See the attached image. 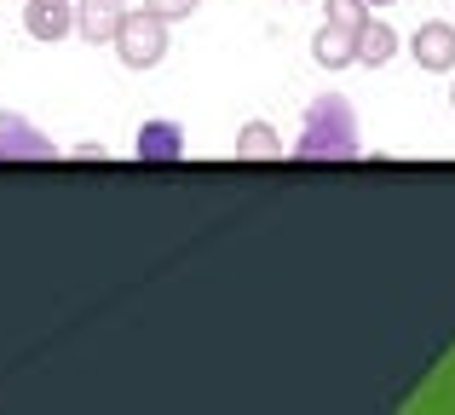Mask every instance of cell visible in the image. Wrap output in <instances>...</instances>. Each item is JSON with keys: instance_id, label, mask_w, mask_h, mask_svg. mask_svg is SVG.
<instances>
[{"instance_id": "13", "label": "cell", "mask_w": 455, "mask_h": 415, "mask_svg": "<svg viewBox=\"0 0 455 415\" xmlns=\"http://www.w3.org/2000/svg\"><path fill=\"white\" fill-rule=\"evenodd\" d=\"M76 156H81V162H104V156H110V150H104L99 139H81V145H76Z\"/></svg>"}, {"instance_id": "6", "label": "cell", "mask_w": 455, "mask_h": 415, "mask_svg": "<svg viewBox=\"0 0 455 415\" xmlns=\"http://www.w3.org/2000/svg\"><path fill=\"white\" fill-rule=\"evenodd\" d=\"M410 52H415V64H421V69L444 76V69H455V29H450L444 18L421 23V29H415V41H410Z\"/></svg>"}, {"instance_id": "1", "label": "cell", "mask_w": 455, "mask_h": 415, "mask_svg": "<svg viewBox=\"0 0 455 415\" xmlns=\"http://www.w3.org/2000/svg\"><path fill=\"white\" fill-rule=\"evenodd\" d=\"M300 162H352L357 156V110L340 92H323L306 104V127L294 139Z\"/></svg>"}, {"instance_id": "8", "label": "cell", "mask_w": 455, "mask_h": 415, "mask_svg": "<svg viewBox=\"0 0 455 415\" xmlns=\"http://www.w3.org/2000/svg\"><path fill=\"white\" fill-rule=\"evenodd\" d=\"M311 58H317L323 69H346V64H357V29L323 23V29L311 35Z\"/></svg>"}, {"instance_id": "5", "label": "cell", "mask_w": 455, "mask_h": 415, "mask_svg": "<svg viewBox=\"0 0 455 415\" xmlns=\"http://www.w3.org/2000/svg\"><path fill=\"white\" fill-rule=\"evenodd\" d=\"M23 29H29V41H64V35H76V6L69 0H23Z\"/></svg>"}, {"instance_id": "9", "label": "cell", "mask_w": 455, "mask_h": 415, "mask_svg": "<svg viewBox=\"0 0 455 415\" xmlns=\"http://www.w3.org/2000/svg\"><path fill=\"white\" fill-rule=\"evenodd\" d=\"M392 58H398V35H392L380 18H369L363 29H357V64L380 69V64H392Z\"/></svg>"}, {"instance_id": "7", "label": "cell", "mask_w": 455, "mask_h": 415, "mask_svg": "<svg viewBox=\"0 0 455 415\" xmlns=\"http://www.w3.org/2000/svg\"><path fill=\"white\" fill-rule=\"evenodd\" d=\"M133 156L139 162H179L185 156V133H179L173 122H145L133 139Z\"/></svg>"}, {"instance_id": "4", "label": "cell", "mask_w": 455, "mask_h": 415, "mask_svg": "<svg viewBox=\"0 0 455 415\" xmlns=\"http://www.w3.org/2000/svg\"><path fill=\"white\" fill-rule=\"evenodd\" d=\"M122 18H127V0H76V35H81L87 46L116 41Z\"/></svg>"}, {"instance_id": "14", "label": "cell", "mask_w": 455, "mask_h": 415, "mask_svg": "<svg viewBox=\"0 0 455 415\" xmlns=\"http://www.w3.org/2000/svg\"><path fill=\"white\" fill-rule=\"evenodd\" d=\"M369 6H392V0H369Z\"/></svg>"}, {"instance_id": "3", "label": "cell", "mask_w": 455, "mask_h": 415, "mask_svg": "<svg viewBox=\"0 0 455 415\" xmlns=\"http://www.w3.org/2000/svg\"><path fill=\"white\" fill-rule=\"evenodd\" d=\"M58 145L46 133H35L18 110H0V162H52Z\"/></svg>"}, {"instance_id": "10", "label": "cell", "mask_w": 455, "mask_h": 415, "mask_svg": "<svg viewBox=\"0 0 455 415\" xmlns=\"http://www.w3.org/2000/svg\"><path fill=\"white\" fill-rule=\"evenodd\" d=\"M236 156L243 162H277L283 156V139L271 122H243V133H236Z\"/></svg>"}, {"instance_id": "12", "label": "cell", "mask_w": 455, "mask_h": 415, "mask_svg": "<svg viewBox=\"0 0 455 415\" xmlns=\"http://www.w3.org/2000/svg\"><path fill=\"white\" fill-rule=\"evenodd\" d=\"M145 12H156L162 23H173V18H190V12H196V0H145Z\"/></svg>"}, {"instance_id": "2", "label": "cell", "mask_w": 455, "mask_h": 415, "mask_svg": "<svg viewBox=\"0 0 455 415\" xmlns=\"http://www.w3.org/2000/svg\"><path fill=\"white\" fill-rule=\"evenodd\" d=\"M116 58L127 69H150L167 58V23L156 12H127L122 29H116Z\"/></svg>"}, {"instance_id": "15", "label": "cell", "mask_w": 455, "mask_h": 415, "mask_svg": "<svg viewBox=\"0 0 455 415\" xmlns=\"http://www.w3.org/2000/svg\"><path fill=\"white\" fill-rule=\"evenodd\" d=\"M450 110H455V87H450Z\"/></svg>"}, {"instance_id": "11", "label": "cell", "mask_w": 455, "mask_h": 415, "mask_svg": "<svg viewBox=\"0 0 455 415\" xmlns=\"http://www.w3.org/2000/svg\"><path fill=\"white\" fill-rule=\"evenodd\" d=\"M323 18L340 29H363L369 23V0H323Z\"/></svg>"}]
</instances>
